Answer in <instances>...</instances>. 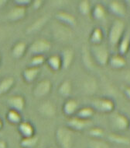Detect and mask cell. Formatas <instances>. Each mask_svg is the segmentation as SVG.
Returning <instances> with one entry per match:
<instances>
[{"instance_id": "44dd1931", "label": "cell", "mask_w": 130, "mask_h": 148, "mask_svg": "<svg viewBox=\"0 0 130 148\" xmlns=\"http://www.w3.org/2000/svg\"><path fill=\"white\" fill-rule=\"evenodd\" d=\"M108 64L112 69H122L126 66L127 62L124 56H121L119 54H115V55L110 56Z\"/></svg>"}, {"instance_id": "ab89813d", "label": "cell", "mask_w": 130, "mask_h": 148, "mask_svg": "<svg viewBox=\"0 0 130 148\" xmlns=\"http://www.w3.org/2000/svg\"><path fill=\"white\" fill-rule=\"evenodd\" d=\"M0 148H7V143L5 141H0Z\"/></svg>"}, {"instance_id": "836d02e7", "label": "cell", "mask_w": 130, "mask_h": 148, "mask_svg": "<svg viewBox=\"0 0 130 148\" xmlns=\"http://www.w3.org/2000/svg\"><path fill=\"white\" fill-rule=\"evenodd\" d=\"M88 134L93 139L98 140V139H101V138L104 136V135H105V131H104V130L102 128L98 127V126H95V127L90 128V130H88Z\"/></svg>"}, {"instance_id": "1f68e13d", "label": "cell", "mask_w": 130, "mask_h": 148, "mask_svg": "<svg viewBox=\"0 0 130 148\" xmlns=\"http://www.w3.org/2000/svg\"><path fill=\"white\" fill-rule=\"evenodd\" d=\"M109 140L112 142L116 143L118 144H123V145H127L130 143V140L128 137H125L124 136L120 135L118 133H111L108 136Z\"/></svg>"}, {"instance_id": "7a4b0ae2", "label": "cell", "mask_w": 130, "mask_h": 148, "mask_svg": "<svg viewBox=\"0 0 130 148\" xmlns=\"http://www.w3.org/2000/svg\"><path fill=\"white\" fill-rule=\"evenodd\" d=\"M56 140L61 148H72L74 143V133L67 126H59L56 130Z\"/></svg>"}, {"instance_id": "2e32d148", "label": "cell", "mask_w": 130, "mask_h": 148, "mask_svg": "<svg viewBox=\"0 0 130 148\" xmlns=\"http://www.w3.org/2000/svg\"><path fill=\"white\" fill-rule=\"evenodd\" d=\"M40 73V68L28 66L23 71L22 76L24 81L27 84H32L35 81Z\"/></svg>"}, {"instance_id": "7bdbcfd3", "label": "cell", "mask_w": 130, "mask_h": 148, "mask_svg": "<svg viewBox=\"0 0 130 148\" xmlns=\"http://www.w3.org/2000/svg\"><path fill=\"white\" fill-rule=\"evenodd\" d=\"M1 61H2V58H1V56H0V64H1Z\"/></svg>"}, {"instance_id": "7402d4cb", "label": "cell", "mask_w": 130, "mask_h": 148, "mask_svg": "<svg viewBox=\"0 0 130 148\" xmlns=\"http://www.w3.org/2000/svg\"><path fill=\"white\" fill-rule=\"evenodd\" d=\"M91 14L95 21H102L106 16V9L102 3H97L92 7Z\"/></svg>"}, {"instance_id": "52a82bcc", "label": "cell", "mask_w": 130, "mask_h": 148, "mask_svg": "<svg viewBox=\"0 0 130 148\" xmlns=\"http://www.w3.org/2000/svg\"><path fill=\"white\" fill-rule=\"evenodd\" d=\"M52 83L50 79H45L37 83L33 89V95L36 98L46 97L51 94Z\"/></svg>"}, {"instance_id": "ffe728a7", "label": "cell", "mask_w": 130, "mask_h": 148, "mask_svg": "<svg viewBox=\"0 0 130 148\" xmlns=\"http://www.w3.org/2000/svg\"><path fill=\"white\" fill-rule=\"evenodd\" d=\"M49 69L53 72H58L62 69V62L61 56L58 54H54L46 59V61Z\"/></svg>"}, {"instance_id": "cb8c5ba5", "label": "cell", "mask_w": 130, "mask_h": 148, "mask_svg": "<svg viewBox=\"0 0 130 148\" xmlns=\"http://www.w3.org/2000/svg\"><path fill=\"white\" fill-rule=\"evenodd\" d=\"M119 54L121 56H125L130 50V36L129 34H125L118 45Z\"/></svg>"}, {"instance_id": "74e56055", "label": "cell", "mask_w": 130, "mask_h": 148, "mask_svg": "<svg viewBox=\"0 0 130 148\" xmlns=\"http://www.w3.org/2000/svg\"><path fill=\"white\" fill-rule=\"evenodd\" d=\"M124 95L129 101H130V86H128L124 90Z\"/></svg>"}, {"instance_id": "f35d334b", "label": "cell", "mask_w": 130, "mask_h": 148, "mask_svg": "<svg viewBox=\"0 0 130 148\" xmlns=\"http://www.w3.org/2000/svg\"><path fill=\"white\" fill-rule=\"evenodd\" d=\"M124 79H125V81L129 84L130 86V71L126 72V73L125 74V76H124Z\"/></svg>"}, {"instance_id": "277c9868", "label": "cell", "mask_w": 130, "mask_h": 148, "mask_svg": "<svg viewBox=\"0 0 130 148\" xmlns=\"http://www.w3.org/2000/svg\"><path fill=\"white\" fill-rule=\"evenodd\" d=\"M52 44L49 40L45 38H39L34 41L28 47V52L30 55H44L51 51Z\"/></svg>"}, {"instance_id": "ac0fdd59", "label": "cell", "mask_w": 130, "mask_h": 148, "mask_svg": "<svg viewBox=\"0 0 130 148\" xmlns=\"http://www.w3.org/2000/svg\"><path fill=\"white\" fill-rule=\"evenodd\" d=\"M18 131L23 138L30 137L36 135L35 127L28 121H22L18 125Z\"/></svg>"}, {"instance_id": "7c38bea8", "label": "cell", "mask_w": 130, "mask_h": 148, "mask_svg": "<svg viewBox=\"0 0 130 148\" xmlns=\"http://www.w3.org/2000/svg\"><path fill=\"white\" fill-rule=\"evenodd\" d=\"M55 18L62 24L71 27H74L77 25V19L73 14L65 12V11H60L56 13Z\"/></svg>"}, {"instance_id": "f1b7e54d", "label": "cell", "mask_w": 130, "mask_h": 148, "mask_svg": "<svg viewBox=\"0 0 130 148\" xmlns=\"http://www.w3.org/2000/svg\"><path fill=\"white\" fill-rule=\"evenodd\" d=\"M6 119H7L8 122L13 125H18L23 121L20 112L12 109H9L8 111L7 114H6Z\"/></svg>"}, {"instance_id": "83f0119b", "label": "cell", "mask_w": 130, "mask_h": 148, "mask_svg": "<svg viewBox=\"0 0 130 148\" xmlns=\"http://www.w3.org/2000/svg\"><path fill=\"white\" fill-rule=\"evenodd\" d=\"M94 115V110L92 106H86L79 108L77 112L76 116L84 120H89Z\"/></svg>"}, {"instance_id": "5bb4252c", "label": "cell", "mask_w": 130, "mask_h": 148, "mask_svg": "<svg viewBox=\"0 0 130 148\" xmlns=\"http://www.w3.org/2000/svg\"><path fill=\"white\" fill-rule=\"evenodd\" d=\"M62 62V69H68L71 66L74 59V51L71 48H65L61 53Z\"/></svg>"}, {"instance_id": "3957f363", "label": "cell", "mask_w": 130, "mask_h": 148, "mask_svg": "<svg viewBox=\"0 0 130 148\" xmlns=\"http://www.w3.org/2000/svg\"><path fill=\"white\" fill-rule=\"evenodd\" d=\"M90 52L94 59V62L101 66H104L108 64L110 58V53L108 49L103 45H92L90 49Z\"/></svg>"}, {"instance_id": "8d00e7d4", "label": "cell", "mask_w": 130, "mask_h": 148, "mask_svg": "<svg viewBox=\"0 0 130 148\" xmlns=\"http://www.w3.org/2000/svg\"><path fill=\"white\" fill-rule=\"evenodd\" d=\"M43 5V1L42 0H35V1H32L31 5L33 7V10H39L40 8H42Z\"/></svg>"}, {"instance_id": "4fadbf2b", "label": "cell", "mask_w": 130, "mask_h": 148, "mask_svg": "<svg viewBox=\"0 0 130 148\" xmlns=\"http://www.w3.org/2000/svg\"><path fill=\"white\" fill-rule=\"evenodd\" d=\"M26 13H27L26 8L15 5L8 12L7 18L9 21L17 22L24 19L26 16Z\"/></svg>"}, {"instance_id": "4316f807", "label": "cell", "mask_w": 130, "mask_h": 148, "mask_svg": "<svg viewBox=\"0 0 130 148\" xmlns=\"http://www.w3.org/2000/svg\"><path fill=\"white\" fill-rule=\"evenodd\" d=\"M72 84L69 80H64L60 84L58 88L59 95L65 98H68L72 93Z\"/></svg>"}, {"instance_id": "d6a6232c", "label": "cell", "mask_w": 130, "mask_h": 148, "mask_svg": "<svg viewBox=\"0 0 130 148\" xmlns=\"http://www.w3.org/2000/svg\"><path fill=\"white\" fill-rule=\"evenodd\" d=\"M46 61V58L44 55H36L33 56L30 62V66L38 67L40 68L41 66H43Z\"/></svg>"}, {"instance_id": "b9f144b4", "label": "cell", "mask_w": 130, "mask_h": 148, "mask_svg": "<svg viewBox=\"0 0 130 148\" xmlns=\"http://www.w3.org/2000/svg\"><path fill=\"white\" fill-rule=\"evenodd\" d=\"M3 128V122L2 119L0 118V130H2V129Z\"/></svg>"}, {"instance_id": "9a60e30c", "label": "cell", "mask_w": 130, "mask_h": 148, "mask_svg": "<svg viewBox=\"0 0 130 148\" xmlns=\"http://www.w3.org/2000/svg\"><path fill=\"white\" fill-rule=\"evenodd\" d=\"M78 109H79L78 102L73 98H67L63 105V112L64 115L69 117H72L74 115H76Z\"/></svg>"}, {"instance_id": "603a6c76", "label": "cell", "mask_w": 130, "mask_h": 148, "mask_svg": "<svg viewBox=\"0 0 130 148\" xmlns=\"http://www.w3.org/2000/svg\"><path fill=\"white\" fill-rule=\"evenodd\" d=\"M89 40L90 42L92 44V45H102V41L104 40V33H103L102 29L99 27H94L91 33Z\"/></svg>"}, {"instance_id": "9c48e42d", "label": "cell", "mask_w": 130, "mask_h": 148, "mask_svg": "<svg viewBox=\"0 0 130 148\" xmlns=\"http://www.w3.org/2000/svg\"><path fill=\"white\" fill-rule=\"evenodd\" d=\"M108 10L112 14L118 17H125L127 13V8L125 3L119 0L110 1L108 5Z\"/></svg>"}, {"instance_id": "f6af8a7d", "label": "cell", "mask_w": 130, "mask_h": 148, "mask_svg": "<svg viewBox=\"0 0 130 148\" xmlns=\"http://www.w3.org/2000/svg\"><path fill=\"white\" fill-rule=\"evenodd\" d=\"M49 148H54V147H49Z\"/></svg>"}, {"instance_id": "d4e9b609", "label": "cell", "mask_w": 130, "mask_h": 148, "mask_svg": "<svg viewBox=\"0 0 130 148\" xmlns=\"http://www.w3.org/2000/svg\"><path fill=\"white\" fill-rule=\"evenodd\" d=\"M15 84V79L12 77H5L0 81V96L7 94Z\"/></svg>"}, {"instance_id": "30bf717a", "label": "cell", "mask_w": 130, "mask_h": 148, "mask_svg": "<svg viewBox=\"0 0 130 148\" xmlns=\"http://www.w3.org/2000/svg\"><path fill=\"white\" fill-rule=\"evenodd\" d=\"M90 124L89 120H84L77 117V116H72L67 120V126L71 129L72 131H77V132H82L88 127Z\"/></svg>"}, {"instance_id": "5b68a950", "label": "cell", "mask_w": 130, "mask_h": 148, "mask_svg": "<svg viewBox=\"0 0 130 148\" xmlns=\"http://www.w3.org/2000/svg\"><path fill=\"white\" fill-rule=\"evenodd\" d=\"M92 107L94 110L99 112L108 114L112 112L115 109V103L110 98L107 97H99L94 99L92 101Z\"/></svg>"}, {"instance_id": "8992f818", "label": "cell", "mask_w": 130, "mask_h": 148, "mask_svg": "<svg viewBox=\"0 0 130 148\" xmlns=\"http://www.w3.org/2000/svg\"><path fill=\"white\" fill-rule=\"evenodd\" d=\"M129 119L123 113L115 112L111 117V126L116 132H124L129 129Z\"/></svg>"}, {"instance_id": "6da1fadb", "label": "cell", "mask_w": 130, "mask_h": 148, "mask_svg": "<svg viewBox=\"0 0 130 148\" xmlns=\"http://www.w3.org/2000/svg\"><path fill=\"white\" fill-rule=\"evenodd\" d=\"M125 24L124 21L119 18L114 20L108 34V40L110 45L112 47L117 46L125 34Z\"/></svg>"}, {"instance_id": "e575fe53", "label": "cell", "mask_w": 130, "mask_h": 148, "mask_svg": "<svg viewBox=\"0 0 130 148\" xmlns=\"http://www.w3.org/2000/svg\"><path fill=\"white\" fill-rule=\"evenodd\" d=\"M88 147L89 148H111L109 143L98 139V140H95L93 139L89 143H88Z\"/></svg>"}, {"instance_id": "60d3db41", "label": "cell", "mask_w": 130, "mask_h": 148, "mask_svg": "<svg viewBox=\"0 0 130 148\" xmlns=\"http://www.w3.org/2000/svg\"><path fill=\"white\" fill-rule=\"evenodd\" d=\"M6 3H7V1H5V0H0V8L5 6Z\"/></svg>"}, {"instance_id": "ee69618b", "label": "cell", "mask_w": 130, "mask_h": 148, "mask_svg": "<svg viewBox=\"0 0 130 148\" xmlns=\"http://www.w3.org/2000/svg\"><path fill=\"white\" fill-rule=\"evenodd\" d=\"M129 129L130 130V120H129Z\"/></svg>"}, {"instance_id": "8fae6325", "label": "cell", "mask_w": 130, "mask_h": 148, "mask_svg": "<svg viewBox=\"0 0 130 148\" xmlns=\"http://www.w3.org/2000/svg\"><path fill=\"white\" fill-rule=\"evenodd\" d=\"M7 105L9 109L21 112L26 107L25 97L20 95H15L7 100Z\"/></svg>"}, {"instance_id": "d590c367", "label": "cell", "mask_w": 130, "mask_h": 148, "mask_svg": "<svg viewBox=\"0 0 130 148\" xmlns=\"http://www.w3.org/2000/svg\"><path fill=\"white\" fill-rule=\"evenodd\" d=\"M14 3H15V5H19L21 7L26 8L27 6L31 5L32 1L31 0H15Z\"/></svg>"}, {"instance_id": "f546056e", "label": "cell", "mask_w": 130, "mask_h": 148, "mask_svg": "<svg viewBox=\"0 0 130 148\" xmlns=\"http://www.w3.org/2000/svg\"><path fill=\"white\" fill-rule=\"evenodd\" d=\"M39 142V137L36 135H34L30 137L23 138L20 142L22 148H34Z\"/></svg>"}, {"instance_id": "bcb514c9", "label": "cell", "mask_w": 130, "mask_h": 148, "mask_svg": "<svg viewBox=\"0 0 130 148\" xmlns=\"http://www.w3.org/2000/svg\"><path fill=\"white\" fill-rule=\"evenodd\" d=\"M129 51H130V50H129Z\"/></svg>"}, {"instance_id": "e0dca14e", "label": "cell", "mask_w": 130, "mask_h": 148, "mask_svg": "<svg viewBox=\"0 0 130 148\" xmlns=\"http://www.w3.org/2000/svg\"><path fill=\"white\" fill-rule=\"evenodd\" d=\"M28 51V45L24 41H17L16 43L13 46L12 50H11V54L12 56L15 59H22L26 51Z\"/></svg>"}, {"instance_id": "d6986e66", "label": "cell", "mask_w": 130, "mask_h": 148, "mask_svg": "<svg viewBox=\"0 0 130 148\" xmlns=\"http://www.w3.org/2000/svg\"><path fill=\"white\" fill-rule=\"evenodd\" d=\"M47 21H48V17H46V16H43L36 19V21H33L30 25L26 27V33L27 34H32L38 32L43 28Z\"/></svg>"}, {"instance_id": "ba28073f", "label": "cell", "mask_w": 130, "mask_h": 148, "mask_svg": "<svg viewBox=\"0 0 130 148\" xmlns=\"http://www.w3.org/2000/svg\"><path fill=\"white\" fill-rule=\"evenodd\" d=\"M38 112L43 117L52 119L57 115V107L51 101H44L39 105Z\"/></svg>"}, {"instance_id": "4dcf8cb0", "label": "cell", "mask_w": 130, "mask_h": 148, "mask_svg": "<svg viewBox=\"0 0 130 148\" xmlns=\"http://www.w3.org/2000/svg\"><path fill=\"white\" fill-rule=\"evenodd\" d=\"M77 9L79 10L80 13L83 16H88L91 14L92 11V5L88 0H82L78 3Z\"/></svg>"}, {"instance_id": "484cf974", "label": "cell", "mask_w": 130, "mask_h": 148, "mask_svg": "<svg viewBox=\"0 0 130 148\" xmlns=\"http://www.w3.org/2000/svg\"><path fill=\"white\" fill-rule=\"evenodd\" d=\"M82 62L85 68L88 69H93L94 67V59L92 58V54L90 52L89 49H87V47H84L82 50Z\"/></svg>"}]
</instances>
